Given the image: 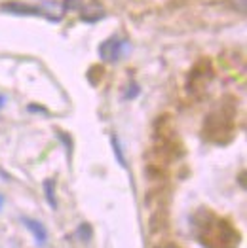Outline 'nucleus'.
I'll list each match as a JSON object with an SVG mask.
<instances>
[{
    "mask_svg": "<svg viewBox=\"0 0 247 248\" xmlns=\"http://www.w3.org/2000/svg\"><path fill=\"white\" fill-rule=\"evenodd\" d=\"M131 49V44L124 38H108L99 46V57L105 62H118L124 55H127Z\"/></svg>",
    "mask_w": 247,
    "mask_h": 248,
    "instance_id": "nucleus-4",
    "label": "nucleus"
},
{
    "mask_svg": "<svg viewBox=\"0 0 247 248\" xmlns=\"http://www.w3.org/2000/svg\"><path fill=\"white\" fill-rule=\"evenodd\" d=\"M232 8L240 14V16H246L247 14V0H230Z\"/></svg>",
    "mask_w": 247,
    "mask_h": 248,
    "instance_id": "nucleus-11",
    "label": "nucleus"
},
{
    "mask_svg": "<svg viewBox=\"0 0 247 248\" xmlns=\"http://www.w3.org/2000/svg\"><path fill=\"white\" fill-rule=\"evenodd\" d=\"M76 235L82 239L84 243H88V241H91V237H93V231H91V228H89L88 224H82V226L78 228V231H76Z\"/></svg>",
    "mask_w": 247,
    "mask_h": 248,
    "instance_id": "nucleus-9",
    "label": "nucleus"
},
{
    "mask_svg": "<svg viewBox=\"0 0 247 248\" xmlns=\"http://www.w3.org/2000/svg\"><path fill=\"white\" fill-rule=\"evenodd\" d=\"M211 80H213L211 64H209L207 61H202V62H198V64L192 68V72L188 74L186 89H188V93H192V95H196V93H204Z\"/></svg>",
    "mask_w": 247,
    "mask_h": 248,
    "instance_id": "nucleus-3",
    "label": "nucleus"
},
{
    "mask_svg": "<svg viewBox=\"0 0 247 248\" xmlns=\"http://www.w3.org/2000/svg\"><path fill=\"white\" fill-rule=\"evenodd\" d=\"M4 201H6V199H4V195L0 193V210H2V207H4Z\"/></svg>",
    "mask_w": 247,
    "mask_h": 248,
    "instance_id": "nucleus-14",
    "label": "nucleus"
},
{
    "mask_svg": "<svg viewBox=\"0 0 247 248\" xmlns=\"http://www.w3.org/2000/svg\"><path fill=\"white\" fill-rule=\"evenodd\" d=\"M194 231H196V239L204 248H238L240 247V233L234 229V226L225 220L219 218L215 212L200 208L194 218Z\"/></svg>",
    "mask_w": 247,
    "mask_h": 248,
    "instance_id": "nucleus-1",
    "label": "nucleus"
},
{
    "mask_svg": "<svg viewBox=\"0 0 247 248\" xmlns=\"http://www.w3.org/2000/svg\"><path fill=\"white\" fill-rule=\"evenodd\" d=\"M21 224L33 233V237H35V241H36L38 247L40 248L46 247V243H48V231H46L42 222L35 220V218H29V216H21Z\"/></svg>",
    "mask_w": 247,
    "mask_h": 248,
    "instance_id": "nucleus-5",
    "label": "nucleus"
},
{
    "mask_svg": "<svg viewBox=\"0 0 247 248\" xmlns=\"http://www.w3.org/2000/svg\"><path fill=\"white\" fill-rule=\"evenodd\" d=\"M137 95H139V85H137V83H131V87H127L124 99H135Z\"/></svg>",
    "mask_w": 247,
    "mask_h": 248,
    "instance_id": "nucleus-12",
    "label": "nucleus"
},
{
    "mask_svg": "<svg viewBox=\"0 0 247 248\" xmlns=\"http://www.w3.org/2000/svg\"><path fill=\"white\" fill-rule=\"evenodd\" d=\"M110 144H112V148H114V155H116L118 163H120L124 169H127V163H125V157H124V152H122V146H120V140H118L116 135L110 137Z\"/></svg>",
    "mask_w": 247,
    "mask_h": 248,
    "instance_id": "nucleus-8",
    "label": "nucleus"
},
{
    "mask_svg": "<svg viewBox=\"0 0 247 248\" xmlns=\"http://www.w3.org/2000/svg\"><path fill=\"white\" fill-rule=\"evenodd\" d=\"M44 193H46V201L52 208H57V199H55V180L48 178L44 180Z\"/></svg>",
    "mask_w": 247,
    "mask_h": 248,
    "instance_id": "nucleus-7",
    "label": "nucleus"
},
{
    "mask_svg": "<svg viewBox=\"0 0 247 248\" xmlns=\"http://www.w3.org/2000/svg\"><path fill=\"white\" fill-rule=\"evenodd\" d=\"M2 12H10V14H16V16H36V14H40V8L19 4V2H12V4H4Z\"/></svg>",
    "mask_w": 247,
    "mask_h": 248,
    "instance_id": "nucleus-6",
    "label": "nucleus"
},
{
    "mask_svg": "<svg viewBox=\"0 0 247 248\" xmlns=\"http://www.w3.org/2000/svg\"><path fill=\"white\" fill-rule=\"evenodd\" d=\"M4 104H6V97H4V95H2V93H0V108H2V106H4Z\"/></svg>",
    "mask_w": 247,
    "mask_h": 248,
    "instance_id": "nucleus-13",
    "label": "nucleus"
},
{
    "mask_svg": "<svg viewBox=\"0 0 247 248\" xmlns=\"http://www.w3.org/2000/svg\"><path fill=\"white\" fill-rule=\"evenodd\" d=\"M156 248H177L175 245H162V247H156Z\"/></svg>",
    "mask_w": 247,
    "mask_h": 248,
    "instance_id": "nucleus-15",
    "label": "nucleus"
},
{
    "mask_svg": "<svg viewBox=\"0 0 247 248\" xmlns=\"http://www.w3.org/2000/svg\"><path fill=\"white\" fill-rule=\"evenodd\" d=\"M234 106L221 103L209 116L204 125V139L215 144H228L234 137Z\"/></svg>",
    "mask_w": 247,
    "mask_h": 248,
    "instance_id": "nucleus-2",
    "label": "nucleus"
},
{
    "mask_svg": "<svg viewBox=\"0 0 247 248\" xmlns=\"http://www.w3.org/2000/svg\"><path fill=\"white\" fill-rule=\"evenodd\" d=\"M57 135H59V140H61L65 148H67V154L71 155L72 154V139H71V135H67V133H63V131H57Z\"/></svg>",
    "mask_w": 247,
    "mask_h": 248,
    "instance_id": "nucleus-10",
    "label": "nucleus"
}]
</instances>
